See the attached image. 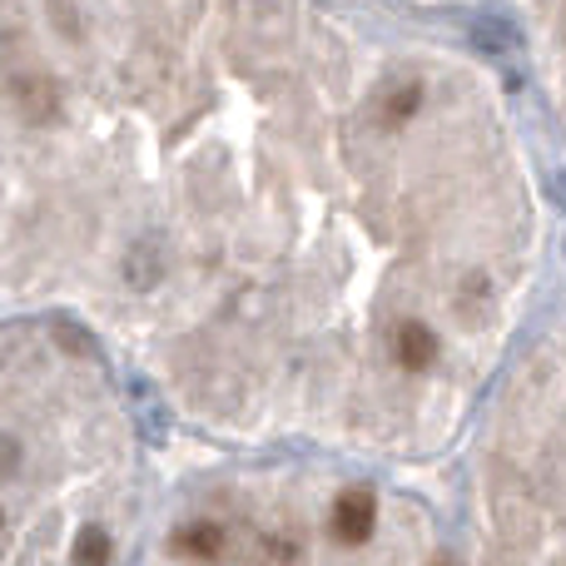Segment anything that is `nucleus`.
<instances>
[{
	"label": "nucleus",
	"mask_w": 566,
	"mask_h": 566,
	"mask_svg": "<svg viewBox=\"0 0 566 566\" xmlns=\"http://www.w3.org/2000/svg\"><path fill=\"white\" fill-rule=\"evenodd\" d=\"M373 527H378V497L373 492H343L338 502H333V537L348 542V547H358V542L373 537Z\"/></svg>",
	"instance_id": "f257e3e1"
},
{
	"label": "nucleus",
	"mask_w": 566,
	"mask_h": 566,
	"mask_svg": "<svg viewBox=\"0 0 566 566\" xmlns=\"http://www.w3.org/2000/svg\"><path fill=\"white\" fill-rule=\"evenodd\" d=\"M392 353H398V363L408 373H428L438 363V333L428 323H402L398 338H392Z\"/></svg>",
	"instance_id": "f03ea898"
},
{
	"label": "nucleus",
	"mask_w": 566,
	"mask_h": 566,
	"mask_svg": "<svg viewBox=\"0 0 566 566\" xmlns=\"http://www.w3.org/2000/svg\"><path fill=\"white\" fill-rule=\"evenodd\" d=\"M175 547L185 552V557H219V547H224V532L209 527V522H199V527H185V532H179Z\"/></svg>",
	"instance_id": "7ed1b4c3"
},
{
	"label": "nucleus",
	"mask_w": 566,
	"mask_h": 566,
	"mask_svg": "<svg viewBox=\"0 0 566 566\" xmlns=\"http://www.w3.org/2000/svg\"><path fill=\"white\" fill-rule=\"evenodd\" d=\"M75 566H109V537L99 527H85L75 537Z\"/></svg>",
	"instance_id": "20e7f679"
},
{
	"label": "nucleus",
	"mask_w": 566,
	"mask_h": 566,
	"mask_svg": "<svg viewBox=\"0 0 566 566\" xmlns=\"http://www.w3.org/2000/svg\"><path fill=\"white\" fill-rule=\"evenodd\" d=\"M418 99H422V90H418V85L392 90V95H388V119H392V125H402L408 115H418Z\"/></svg>",
	"instance_id": "39448f33"
},
{
	"label": "nucleus",
	"mask_w": 566,
	"mask_h": 566,
	"mask_svg": "<svg viewBox=\"0 0 566 566\" xmlns=\"http://www.w3.org/2000/svg\"><path fill=\"white\" fill-rule=\"evenodd\" d=\"M20 472V442L10 432H0V482H10Z\"/></svg>",
	"instance_id": "423d86ee"
},
{
	"label": "nucleus",
	"mask_w": 566,
	"mask_h": 566,
	"mask_svg": "<svg viewBox=\"0 0 566 566\" xmlns=\"http://www.w3.org/2000/svg\"><path fill=\"white\" fill-rule=\"evenodd\" d=\"M0 527H6V517H0Z\"/></svg>",
	"instance_id": "0eeeda50"
}]
</instances>
